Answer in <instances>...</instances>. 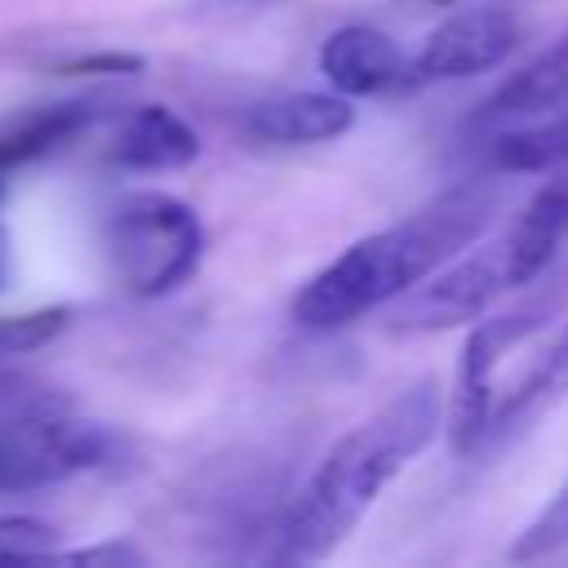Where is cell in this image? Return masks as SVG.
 Wrapping results in <instances>:
<instances>
[{"label":"cell","instance_id":"22","mask_svg":"<svg viewBox=\"0 0 568 568\" xmlns=\"http://www.w3.org/2000/svg\"><path fill=\"white\" fill-rule=\"evenodd\" d=\"M439 4H453V0H439Z\"/></svg>","mask_w":568,"mask_h":568},{"label":"cell","instance_id":"20","mask_svg":"<svg viewBox=\"0 0 568 568\" xmlns=\"http://www.w3.org/2000/svg\"><path fill=\"white\" fill-rule=\"evenodd\" d=\"M62 559H71V564H142V555H138L133 546H124V541H106V546L71 550V555H62Z\"/></svg>","mask_w":568,"mask_h":568},{"label":"cell","instance_id":"21","mask_svg":"<svg viewBox=\"0 0 568 568\" xmlns=\"http://www.w3.org/2000/svg\"><path fill=\"white\" fill-rule=\"evenodd\" d=\"M4 275H9V235L0 226V284H4Z\"/></svg>","mask_w":568,"mask_h":568},{"label":"cell","instance_id":"3","mask_svg":"<svg viewBox=\"0 0 568 568\" xmlns=\"http://www.w3.org/2000/svg\"><path fill=\"white\" fill-rule=\"evenodd\" d=\"M528 293L506 306V311H484L479 320H470V333L462 342L457 355V377H453V399L444 408V430H448V448L457 457H470L475 448H484V430H488V413H493V373L497 359L532 337L541 324H550L564 306H568V262H550L537 280L524 284Z\"/></svg>","mask_w":568,"mask_h":568},{"label":"cell","instance_id":"6","mask_svg":"<svg viewBox=\"0 0 568 568\" xmlns=\"http://www.w3.org/2000/svg\"><path fill=\"white\" fill-rule=\"evenodd\" d=\"M519 40H524V27L510 4L501 0L462 4L426 36L417 53L404 58V89L493 71L519 49Z\"/></svg>","mask_w":568,"mask_h":568},{"label":"cell","instance_id":"11","mask_svg":"<svg viewBox=\"0 0 568 568\" xmlns=\"http://www.w3.org/2000/svg\"><path fill=\"white\" fill-rule=\"evenodd\" d=\"M559 399H568V324H564V333L541 351V359H537L501 399H493L484 444H488V439H510V435L528 430V426H532L541 413H550Z\"/></svg>","mask_w":568,"mask_h":568},{"label":"cell","instance_id":"16","mask_svg":"<svg viewBox=\"0 0 568 568\" xmlns=\"http://www.w3.org/2000/svg\"><path fill=\"white\" fill-rule=\"evenodd\" d=\"M559 546H568V484L550 497V506L515 537V546H510V559L515 564H524V559H546V555H555Z\"/></svg>","mask_w":568,"mask_h":568},{"label":"cell","instance_id":"2","mask_svg":"<svg viewBox=\"0 0 568 568\" xmlns=\"http://www.w3.org/2000/svg\"><path fill=\"white\" fill-rule=\"evenodd\" d=\"M444 395L435 377L404 386L395 399L351 426L311 470L280 528V559L315 564L328 559L373 510L382 488L439 435Z\"/></svg>","mask_w":568,"mask_h":568},{"label":"cell","instance_id":"17","mask_svg":"<svg viewBox=\"0 0 568 568\" xmlns=\"http://www.w3.org/2000/svg\"><path fill=\"white\" fill-rule=\"evenodd\" d=\"M58 555V528L44 519H0V564H36Z\"/></svg>","mask_w":568,"mask_h":568},{"label":"cell","instance_id":"15","mask_svg":"<svg viewBox=\"0 0 568 568\" xmlns=\"http://www.w3.org/2000/svg\"><path fill=\"white\" fill-rule=\"evenodd\" d=\"M506 231L515 235V244L524 248V257L532 262V271H546L559 257V248L568 244V178L541 186L528 200V209Z\"/></svg>","mask_w":568,"mask_h":568},{"label":"cell","instance_id":"7","mask_svg":"<svg viewBox=\"0 0 568 568\" xmlns=\"http://www.w3.org/2000/svg\"><path fill=\"white\" fill-rule=\"evenodd\" d=\"M115 453L111 430L71 422V417H40L22 422L0 435V493H31L62 484L80 470L102 466Z\"/></svg>","mask_w":568,"mask_h":568},{"label":"cell","instance_id":"5","mask_svg":"<svg viewBox=\"0 0 568 568\" xmlns=\"http://www.w3.org/2000/svg\"><path fill=\"white\" fill-rule=\"evenodd\" d=\"M532 275L524 271L510 235L501 231L497 244L475 248V253H457L453 262H444L439 271H430L422 284H413L408 293L395 297V306L386 311V328L390 333H444V328H462L470 320H479L484 311L497 306V297L506 288H524Z\"/></svg>","mask_w":568,"mask_h":568},{"label":"cell","instance_id":"1","mask_svg":"<svg viewBox=\"0 0 568 568\" xmlns=\"http://www.w3.org/2000/svg\"><path fill=\"white\" fill-rule=\"evenodd\" d=\"M497 209L501 186H493L488 178H470L439 191L395 226L355 240L320 275H311L293 297V320L302 328L328 333L364 320L377 306H390L399 293H408L430 271L470 248L497 222Z\"/></svg>","mask_w":568,"mask_h":568},{"label":"cell","instance_id":"10","mask_svg":"<svg viewBox=\"0 0 568 568\" xmlns=\"http://www.w3.org/2000/svg\"><path fill=\"white\" fill-rule=\"evenodd\" d=\"M200 155V138L195 129L169 111V106H138L124 115L115 142H111V160L120 169L133 173H169V169H186Z\"/></svg>","mask_w":568,"mask_h":568},{"label":"cell","instance_id":"8","mask_svg":"<svg viewBox=\"0 0 568 568\" xmlns=\"http://www.w3.org/2000/svg\"><path fill=\"white\" fill-rule=\"evenodd\" d=\"M404 49L364 22L337 27L320 44V71L342 98H377L390 89H404Z\"/></svg>","mask_w":568,"mask_h":568},{"label":"cell","instance_id":"13","mask_svg":"<svg viewBox=\"0 0 568 568\" xmlns=\"http://www.w3.org/2000/svg\"><path fill=\"white\" fill-rule=\"evenodd\" d=\"M98 120V102L71 98V102H49L36 106L9 124H0V173H13L40 155H49L53 146H62L67 138H75L80 129H89Z\"/></svg>","mask_w":568,"mask_h":568},{"label":"cell","instance_id":"12","mask_svg":"<svg viewBox=\"0 0 568 568\" xmlns=\"http://www.w3.org/2000/svg\"><path fill=\"white\" fill-rule=\"evenodd\" d=\"M568 102V31L541 49L524 71H515L497 93L484 98L475 111L479 124H501V120H524V115H546Z\"/></svg>","mask_w":568,"mask_h":568},{"label":"cell","instance_id":"9","mask_svg":"<svg viewBox=\"0 0 568 568\" xmlns=\"http://www.w3.org/2000/svg\"><path fill=\"white\" fill-rule=\"evenodd\" d=\"M355 124V106L342 93H280L244 111V133L266 146H311L333 142Z\"/></svg>","mask_w":568,"mask_h":568},{"label":"cell","instance_id":"14","mask_svg":"<svg viewBox=\"0 0 568 568\" xmlns=\"http://www.w3.org/2000/svg\"><path fill=\"white\" fill-rule=\"evenodd\" d=\"M493 169L501 173H555L568 164V102L555 106L550 120L532 129H510L488 151Z\"/></svg>","mask_w":568,"mask_h":568},{"label":"cell","instance_id":"4","mask_svg":"<svg viewBox=\"0 0 568 568\" xmlns=\"http://www.w3.org/2000/svg\"><path fill=\"white\" fill-rule=\"evenodd\" d=\"M102 248L120 288H129L133 297H164L200 266L204 226L191 204L164 191H138L111 209Z\"/></svg>","mask_w":568,"mask_h":568},{"label":"cell","instance_id":"19","mask_svg":"<svg viewBox=\"0 0 568 568\" xmlns=\"http://www.w3.org/2000/svg\"><path fill=\"white\" fill-rule=\"evenodd\" d=\"M138 71H142L138 53H89L58 67V75H138Z\"/></svg>","mask_w":568,"mask_h":568},{"label":"cell","instance_id":"18","mask_svg":"<svg viewBox=\"0 0 568 568\" xmlns=\"http://www.w3.org/2000/svg\"><path fill=\"white\" fill-rule=\"evenodd\" d=\"M67 324H71L67 306H44V311H31V315H9V320H0V355H27V351L53 342Z\"/></svg>","mask_w":568,"mask_h":568}]
</instances>
